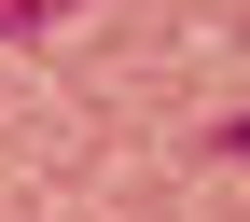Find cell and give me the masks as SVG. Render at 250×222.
<instances>
[{"instance_id": "cell-1", "label": "cell", "mask_w": 250, "mask_h": 222, "mask_svg": "<svg viewBox=\"0 0 250 222\" xmlns=\"http://www.w3.org/2000/svg\"><path fill=\"white\" fill-rule=\"evenodd\" d=\"M42 14H70V0H0V28H42Z\"/></svg>"}, {"instance_id": "cell-2", "label": "cell", "mask_w": 250, "mask_h": 222, "mask_svg": "<svg viewBox=\"0 0 250 222\" xmlns=\"http://www.w3.org/2000/svg\"><path fill=\"white\" fill-rule=\"evenodd\" d=\"M236 153H250V125H236Z\"/></svg>"}]
</instances>
